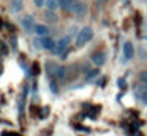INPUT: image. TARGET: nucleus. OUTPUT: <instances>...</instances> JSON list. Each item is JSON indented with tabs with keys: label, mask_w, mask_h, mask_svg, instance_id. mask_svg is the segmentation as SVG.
Here are the masks:
<instances>
[{
	"label": "nucleus",
	"mask_w": 147,
	"mask_h": 136,
	"mask_svg": "<svg viewBox=\"0 0 147 136\" xmlns=\"http://www.w3.org/2000/svg\"><path fill=\"white\" fill-rule=\"evenodd\" d=\"M92 38H93V30H92V27L86 25V27H82L79 32H78V35H76V46H78V47L86 46V44L89 43L90 40H92Z\"/></svg>",
	"instance_id": "nucleus-1"
},
{
	"label": "nucleus",
	"mask_w": 147,
	"mask_h": 136,
	"mask_svg": "<svg viewBox=\"0 0 147 136\" xmlns=\"http://www.w3.org/2000/svg\"><path fill=\"white\" fill-rule=\"evenodd\" d=\"M70 43H71V37H70V35L62 37L60 40L57 41V46H55V49H54V54H55V55H63L65 51H67L68 46H70Z\"/></svg>",
	"instance_id": "nucleus-2"
},
{
	"label": "nucleus",
	"mask_w": 147,
	"mask_h": 136,
	"mask_svg": "<svg viewBox=\"0 0 147 136\" xmlns=\"http://www.w3.org/2000/svg\"><path fill=\"white\" fill-rule=\"evenodd\" d=\"M87 9H89L87 3L81 2V0H74V5H73V9H71V13H73L76 18H84V16L87 14Z\"/></svg>",
	"instance_id": "nucleus-3"
},
{
	"label": "nucleus",
	"mask_w": 147,
	"mask_h": 136,
	"mask_svg": "<svg viewBox=\"0 0 147 136\" xmlns=\"http://www.w3.org/2000/svg\"><path fill=\"white\" fill-rule=\"evenodd\" d=\"M92 63L96 66V68H100V66H103L106 63V54L103 52V51H96V52L92 54Z\"/></svg>",
	"instance_id": "nucleus-4"
},
{
	"label": "nucleus",
	"mask_w": 147,
	"mask_h": 136,
	"mask_svg": "<svg viewBox=\"0 0 147 136\" xmlns=\"http://www.w3.org/2000/svg\"><path fill=\"white\" fill-rule=\"evenodd\" d=\"M41 40V49H46V51H52L54 52L55 46H57V43H55L54 40H52L51 37H43L40 38Z\"/></svg>",
	"instance_id": "nucleus-5"
},
{
	"label": "nucleus",
	"mask_w": 147,
	"mask_h": 136,
	"mask_svg": "<svg viewBox=\"0 0 147 136\" xmlns=\"http://www.w3.org/2000/svg\"><path fill=\"white\" fill-rule=\"evenodd\" d=\"M21 24H22V28L27 32H30L32 28H35V19H33V16H24L22 21H21Z\"/></svg>",
	"instance_id": "nucleus-6"
},
{
	"label": "nucleus",
	"mask_w": 147,
	"mask_h": 136,
	"mask_svg": "<svg viewBox=\"0 0 147 136\" xmlns=\"http://www.w3.org/2000/svg\"><path fill=\"white\" fill-rule=\"evenodd\" d=\"M24 2L22 0H11L10 2V13L11 14H18L19 11H22Z\"/></svg>",
	"instance_id": "nucleus-7"
},
{
	"label": "nucleus",
	"mask_w": 147,
	"mask_h": 136,
	"mask_svg": "<svg viewBox=\"0 0 147 136\" xmlns=\"http://www.w3.org/2000/svg\"><path fill=\"white\" fill-rule=\"evenodd\" d=\"M133 55H134L133 44H131L130 41H125V44H123V57H125V60H131Z\"/></svg>",
	"instance_id": "nucleus-8"
},
{
	"label": "nucleus",
	"mask_w": 147,
	"mask_h": 136,
	"mask_svg": "<svg viewBox=\"0 0 147 136\" xmlns=\"http://www.w3.org/2000/svg\"><path fill=\"white\" fill-rule=\"evenodd\" d=\"M33 30H35L36 37H40V38L49 37V27H48V25H45V24H36Z\"/></svg>",
	"instance_id": "nucleus-9"
},
{
	"label": "nucleus",
	"mask_w": 147,
	"mask_h": 136,
	"mask_svg": "<svg viewBox=\"0 0 147 136\" xmlns=\"http://www.w3.org/2000/svg\"><path fill=\"white\" fill-rule=\"evenodd\" d=\"M59 66H60V65H57L55 62H51V60H48V62H46V73H48L49 76H55V74H57Z\"/></svg>",
	"instance_id": "nucleus-10"
},
{
	"label": "nucleus",
	"mask_w": 147,
	"mask_h": 136,
	"mask_svg": "<svg viewBox=\"0 0 147 136\" xmlns=\"http://www.w3.org/2000/svg\"><path fill=\"white\" fill-rule=\"evenodd\" d=\"M73 5H74V0H59V6H60L63 11H70L71 13Z\"/></svg>",
	"instance_id": "nucleus-11"
},
{
	"label": "nucleus",
	"mask_w": 147,
	"mask_h": 136,
	"mask_svg": "<svg viewBox=\"0 0 147 136\" xmlns=\"http://www.w3.org/2000/svg\"><path fill=\"white\" fill-rule=\"evenodd\" d=\"M55 78H57V79H60V81H65V79L68 78V68H67V66H63V65H60V66H59Z\"/></svg>",
	"instance_id": "nucleus-12"
},
{
	"label": "nucleus",
	"mask_w": 147,
	"mask_h": 136,
	"mask_svg": "<svg viewBox=\"0 0 147 136\" xmlns=\"http://www.w3.org/2000/svg\"><path fill=\"white\" fill-rule=\"evenodd\" d=\"M98 74H100V70H98V68L89 70V71H87V76H86V81H87V82L93 81L95 78H98Z\"/></svg>",
	"instance_id": "nucleus-13"
},
{
	"label": "nucleus",
	"mask_w": 147,
	"mask_h": 136,
	"mask_svg": "<svg viewBox=\"0 0 147 136\" xmlns=\"http://www.w3.org/2000/svg\"><path fill=\"white\" fill-rule=\"evenodd\" d=\"M46 6H48L49 11H55L57 8H60L59 6V0H46Z\"/></svg>",
	"instance_id": "nucleus-14"
},
{
	"label": "nucleus",
	"mask_w": 147,
	"mask_h": 136,
	"mask_svg": "<svg viewBox=\"0 0 147 136\" xmlns=\"http://www.w3.org/2000/svg\"><path fill=\"white\" fill-rule=\"evenodd\" d=\"M45 18H46V19H48V21H49V22H57V21H59V18H57V14H55V13H54V11H49V9H48V11H46V13H45Z\"/></svg>",
	"instance_id": "nucleus-15"
},
{
	"label": "nucleus",
	"mask_w": 147,
	"mask_h": 136,
	"mask_svg": "<svg viewBox=\"0 0 147 136\" xmlns=\"http://www.w3.org/2000/svg\"><path fill=\"white\" fill-rule=\"evenodd\" d=\"M136 92H138V95H142V93H146V92H147V84H141V85H138Z\"/></svg>",
	"instance_id": "nucleus-16"
},
{
	"label": "nucleus",
	"mask_w": 147,
	"mask_h": 136,
	"mask_svg": "<svg viewBox=\"0 0 147 136\" xmlns=\"http://www.w3.org/2000/svg\"><path fill=\"white\" fill-rule=\"evenodd\" d=\"M139 79H141V82H142V84H147V71H141Z\"/></svg>",
	"instance_id": "nucleus-17"
},
{
	"label": "nucleus",
	"mask_w": 147,
	"mask_h": 136,
	"mask_svg": "<svg viewBox=\"0 0 147 136\" xmlns=\"http://www.w3.org/2000/svg\"><path fill=\"white\" fill-rule=\"evenodd\" d=\"M49 87H51V92H52V93H57V92H59L57 84H55L54 81H51V82H49Z\"/></svg>",
	"instance_id": "nucleus-18"
},
{
	"label": "nucleus",
	"mask_w": 147,
	"mask_h": 136,
	"mask_svg": "<svg viewBox=\"0 0 147 136\" xmlns=\"http://www.w3.org/2000/svg\"><path fill=\"white\" fill-rule=\"evenodd\" d=\"M33 3H35L38 8H41V6H45L46 5V0H33Z\"/></svg>",
	"instance_id": "nucleus-19"
},
{
	"label": "nucleus",
	"mask_w": 147,
	"mask_h": 136,
	"mask_svg": "<svg viewBox=\"0 0 147 136\" xmlns=\"http://www.w3.org/2000/svg\"><path fill=\"white\" fill-rule=\"evenodd\" d=\"M117 84L120 85V89H125V79L123 78H119L117 79Z\"/></svg>",
	"instance_id": "nucleus-20"
},
{
	"label": "nucleus",
	"mask_w": 147,
	"mask_h": 136,
	"mask_svg": "<svg viewBox=\"0 0 147 136\" xmlns=\"http://www.w3.org/2000/svg\"><path fill=\"white\" fill-rule=\"evenodd\" d=\"M139 98H141V101H142L144 104H147V92H146V93H142V95H139Z\"/></svg>",
	"instance_id": "nucleus-21"
},
{
	"label": "nucleus",
	"mask_w": 147,
	"mask_h": 136,
	"mask_svg": "<svg viewBox=\"0 0 147 136\" xmlns=\"http://www.w3.org/2000/svg\"><path fill=\"white\" fill-rule=\"evenodd\" d=\"M33 71H35V74H38V73H40V66H38V63H35V65H33Z\"/></svg>",
	"instance_id": "nucleus-22"
},
{
	"label": "nucleus",
	"mask_w": 147,
	"mask_h": 136,
	"mask_svg": "<svg viewBox=\"0 0 147 136\" xmlns=\"http://www.w3.org/2000/svg\"><path fill=\"white\" fill-rule=\"evenodd\" d=\"M10 136H22V135H19V133H10Z\"/></svg>",
	"instance_id": "nucleus-23"
},
{
	"label": "nucleus",
	"mask_w": 147,
	"mask_h": 136,
	"mask_svg": "<svg viewBox=\"0 0 147 136\" xmlns=\"http://www.w3.org/2000/svg\"><path fill=\"white\" fill-rule=\"evenodd\" d=\"M2 136H10V133H8V131H3V133H2Z\"/></svg>",
	"instance_id": "nucleus-24"
},
{
	"label": "nucleus",
	"mask_w": 147,
	"mask_h": 136,
	"mask_svg": "<svg viewBox=\"0 0 147 136\" xmlns=\"http://www.w3.org/2000/svg\"><path fill=\"white\" fill-rule=\"evenodd\" d=\"M0 74H2V65H0Z\"/></svg>",
	"instance_id": "nucleus-25"
},
{
	"label": "nucleus",
	"mask_w": 147,
	"mask_h": 136,
	"mask_svg": "<svg viewBox=\"0 0 147 136\" xmlns=\"http://www.w3.org/2000/svg\"><path fill=\"white\" fill-rule=\"evenodd\" d=\"M100 2H108V0H100Z\"/></svg>",
	"instance_id": "nucleus-26"
},
{
	"label": "nucleus",
	"mask_w": 147,
	"mask_h": 136,
	"mask_svg": "<svg viewBox=\"0 0 147 136\" xmlns=\"http://www.w3.org/2000/svg\"><path fill=\"white\" fill-rule=\"evenodd\" d=\"M0 27H2V21H0Z\"/></svg>",
	"instance_id": "nucleus-27"
},
{
	"label": "nucleus",
	"mask_w": 147,
	"mask_h": 136,
	"mask_svg": "<svg viewBox=\"0 0 147 136\" xmlns=\"http://www.w3.org/2000/svg\"><path fill=\"white\" fill-rule=\"evenodd\" d=\"M146 40H147V37H146Z\"/></svg>",
	"instance_id": "nucleus-28"
}]
</instances>
